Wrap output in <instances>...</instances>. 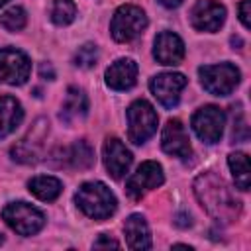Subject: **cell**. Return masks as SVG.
Listing matches in <instances>:
<instances>
[{
  "mask_svg": "<svg viewBox=\"0 0 251 251\" xmlns=\"http://www.w3.org/2000/svg\"><path fill=\"white\" fill-rule=\"evenodd\" d=\"M194 194L202 208L222 224H229L239 218L241 214V202L233 196V192L227 188L222 176L208 171L196 176L194 180Z\"/></svg>",
  "mask_w": 251,
  "mask_h": 251,
  "instance_id": "obj_1",
  "label": "cell"
},
{
  "mask_svg": "<svg viewBox=\"0 0 251 251\" xmlns=\"http://www.w3.org/2000/svg\"><path fill=\"white\" fill-rule=\"evenodd\" d=\"M75 202L88 218L98 220V222L110 218L118 206L114 192L104 182H84L76 190Z\"/></svg>",
  "mask_w": 251,
  "mask_h": 251,
  "instance_id": "obj_2",
  "label": "cell"
},
{
  "mask_svg": "<svg viewBox=\"0 0 251 251\" xmlns=\"http://www.w3.org/2000/svg\"><path fill=\"white\" fill-rule=\"evenodd\" d=\"M200 82L204 90H208L214 96H227L233 92V88L239 84V69L231 63H220V65H204L198 69Z\"/></svg>",
  "mask_w": 251,
  "mask_h": 251,
  "instance_id": "obj_3",
  "label": "cell"
},
{
  "mask_svg": "<svg viewBox=\"0 0 251 251\" xmlns=\"http://www.w3.org/2000/svg\"><path fill=\"white\" fill-rule=\"evenodd\" d=\"M157 112L147 100H135L127 108V137L131 143H145L157 129Z\"/></svg>",
  "mask_w": 251,
  "mask_h": 251,
  "instance_id": "obj_4",
  "label": "cell"
},
{
  "mask_svg": "<svg viewBox=\"0 0 251 251\" xmlns=\"http://www.w3.org/2000/svg\"><path fill=\"white\" fill-rule=\"evenodd\" d=\"M4 222L20 235H33L45 226V216L41 210L27 202H10L2 210Z\"/></svg>",
  "mask_w": 251,
  "mask_h": 251,
  "instance_id": "obj_5",
  "label": "cell"
},
{
  "mask_svg": "<svg viewBox=\"0 0 251 251\" xmlns=\"http://www.w3.org/2000/svg\"><path fill=\"white\" fill-rule=\"evenodd\" d=\"M145 27H147V16L141 8H137L133 4L120 6L110 24L112 37L120 43H127V41L135 39Z\"/></svg>",
  "mask_w": 251,
  "mask_h": 251,
  "instance_id": "obj_6",
  "label": "cell"
},
{
  "mask_svg": "<svg viewBox=\"0 0 251 251\" xmlns=\"http://www.w3.org/2000/svg\"><path fill=\"white\" fill-rule=\"evenodd\" d=\"M49 131V122L45 118H37L31 126V129L10 149V155L14 161L24 165H33L41 159L43 153V141Z\"/></svg>",
  "mask_w": 251,
  "mask_h": 251,
  "instance_id": "obj_7",
  "label": "cell"
},
{
  "mask_svg": "<svg viewBox=\"0 0 251 251\" xmlns=\"http://www.w3.org/2000/svg\"><path fill=\"white\" fill-rule=\"evenodd\" d=\"M226 126V114L218 106H202L192 116V129L204 143H216L222 139Z\"/></svg>",
  "mask_w": 251,
  "mask_h": 251,
  "instance_id": "obj_8",
  "label": "cell"
},
{
  "mask_svg": "<svg viewBox=\"0 0 251 251\" xmlns=\"http://www.w3.org/2000/svg\"><path fill=\"white\" fill-rule=\"evenodd\" d=\"M165 180V175H163V169L159 163L155 161H145L137 167V171L127 178L126 182V192L131 200H139L143 198L149 190L161 186Z\"/></svg>",
  "mask_w": 251,
  "mask_h": 251,
  "instance_id": "obj_9",
  "label": "cell"
},
{
  "mask_svg": "<svg viewBox=\"0 0 251 251\" xmlns=\"http://www.w3.org/2000/svg\"><path fill=\"white\" fill-rule=\"evenodd\" d=\"M31 63L27 55L14 47L0 49V78L8 84L20 86L29 78Z\"/></svg>",
  "mask_w": 251,
  "mask_h": 251,
  "instance_id": "obj_10",
  "label": "cell"
},
{
  "mask_svg": "<svg viewBox=\"0 0 251 251\" xmlns=\"http://www.w3.org/2000/svg\"><path fill=\"white\" fill-rule=\"evenodd\" d=\"M184 86H186V76L180 73H161V75L153 76L149 82L153 96L165 108H173L178 104V98H180V92Z\"/></svg>",
  "mask_w": 251,
  "mask_h": 251,
  "instance_id": "obj_11",
  "label": "cell"
},
{
  "mask_svg": "<svg viewBox=\"0 0 251 251\" xmlns=\"http://www.w3.org/2000/svg\"><path fill=\"white\" fill-rule=\"evenodd\" d=\"M226 22V8L214 0H198L190 10V24L198 31H218Z\"/></svg>",
  "mask_w": 251,
  "mask_h": 251,
  "instance_id": "obj_12",
  "label": "cell"
},
{
  "mask_svg": "<svg viewBox=\"0 0 251 251\" xmlns=\"http://www.w3.org/2000/svg\"><path fill=\"white\" fill-rule=\"evenodd\" d=\"M102 159H104V165H106L108 175H112L114 178H122L129 171L131 161H133L129 149L118 137H108L104 141Z\"/></svg>",
  "mask_w": 251,
  "mask_h": 251,
  "instance_id": "obj_13",
  "label": "cell"
},
{
  "mask_svg": "<svg viewBox=\"0 0 251 251\" xmlns=\"http://www.w3.org/2000/svg\"><path fill=\"white\" fill-rule=\"evenodd\" d=\"M161 147L165 153L184 159L192 153L190 149V139L186 135L184 126L180 124V120H169L167 126L163 127V135H161Z\"/></svg>",
  "mask_w": 251,
  "mask_h": 251,
  "instance_id": "obj_14",
  "label": "cell"
},
{
  "mask_svg": "<svg viewBox=\"0 0 251 251\" xmlns=\"http://www.w3.org/2000/svg\"><path fill=\"white\" fill-rule=\"evenodd\" d=\"M153 55L161 65H178L184 57V43L173 31H161L155 37Z\"/></svg>",
  "mask_w": 251,
  "mask_h": 251,
  "instance_id": "obj_15",
  "label": "cell"
},
{
  "mask_svg": "<svg viewBox=\"0 0 251 251\" xmlns=\"http://www.w3.org/2000/svg\"><path fill=\"white\" fill-rule=\"evenodd\" d=\"M137 65L131 59H118L106 69V84L114 90H127L135 84Z\"/></svg>",
  "mask_w": 251,
  "mask_h": 251,
  "instance_id": "obj_16",
  "label": "cell"
},
{
  "mask_svg": "<svg viewBox=\"0 0 251 251\" xmlns=\"http://www.w3.org/2000/svg\"><path fill=\"white\" fill-rule=\"evenodd\" d=\"M124 231H126L129 249H149L151 247L149 226L141 214H131L124 224Z\"/></svg>",
  "mask_w": 251,
  "mask_h": 251,
  "instance_id": "obj_17",
  "label": "cell"
},
{
  "mask_svg": "<svg viewBox=\"0 0 251 251\" xmlns=\"http://www.w3.org/2000/svg\"><path fill=\"white\" fill-rule=\"evenodd\" d=\"M24 120L22 104L14 96H0V139L10 135Z\"/></svg>",
  "mask_w": 251,
  "mask_h": 251,
  "instance_id": "obj_18",
  "label": "cell"
},
{
  "mask_svg": "<svg viewBox=\"0 0 251 251\" xmlns=\"http://www.w3.org/2000/svg\"><path fill=\"white\" fill-rule=\"evenodd\" d=\"M88 112V98L86 94L76 88L71 86L65 94V102H63V110H61V120H65L67 124L75 122V120H82Z\"/></svg>",
  "mask_w": 251,
  "mask_h": 251,
  "instance_id": "obj_19",
  "label": "cell"
},
{
  "mask_svg": "<svg viewBox=\"0 0 251 251\" xmlns=\"http://www.w3.org/2000/svg\"><path fill=\"white\" fill-rule=\"evenodd\" d=\"M27 186H29V192L33 196H37L39 200H45V202H53L61 194V190H63L61 180L55 178V176H47V175L33 176L27 182Z\"/></svg>",
  "mask_w": 251,
  "mask_h": 251,
  "instance_id": "obj_20",
  "label": "cell"
},
{
  "mask_svg": "<svg viewBox=\"0 0 251 251\" xmlns=\"http://www.w3.org/2000/svg\"><path fill=\"white\" fill-rule=\"evenodd\" d=\"M227 165L231 169V175H233V180H235V186L239 190H249V180H251V175H249V161H247V155L245 153H231L227 157Z\"/></svg>",
  "mask_w": 251,
  "mask_h": 251,
  "instance_id": "obj_21",
  "label": "cell"
},
{
  "mask_svg": "<svg viewBox=\"0 0 251 251\" xmlns=\"http://www.w3.org/2000/svg\"><path fill=\"white\" fill-rule=\"evenodd\" d=\"M69 161L75 169H90L94 165V149L86 139L75 141V145L69 151Z\"/></svg>",
  "mask_w": 251,
  "mask_h": 251,
  "instance_id": "obj_22",
  "label": "cell"
},
{
  "mask_svg": "<svg viewBox=\"0 0 251 251\" xmlns=\"http://www.w3.org/2000/svg\"><path fill=\"white\" fill-rule=\"evenodd\" d=\"M76 16V4L73 0H53L51 20L57 25H69Z\"/></svg>",
  "mask_w": 251,
  "mask_h": 251,
  "instance_id": "obj_23",
  "label": "cell"
},
{
  "mask_svg": "<svg viewBox=\"0 0 251 251\" xmlns=\"http://www.w3.org/2000/svg\"><path fill=\"white\" fill-rule=\"evenodd\" d=\"M25 24H27V14L20 6H14L0 16V25L8 31H20L25 27Z\"/></svg>",
  "mask_w": 251,
  "mask_h": 251,
  "instance_id": "obj_24",
  "label": "cell"
},
{
  "mask_svg": "<svg viewBox=\"0 0 251 251\" xmlns=\"http://www.w3.org/2000/svg\"><path fill=\"white\" fill-rule=\"evenodd\" d=\"M75 65L80 69H92L98 61V47L94 43H84L82 47H78V51L75 53Z\"/></svg>",
  "mask_w": 251,
  "mask_h": 251,
  "instance_id": "obj_25",
  "label": "cell"
},
{
  "mask_svg": "<svg viewBox=\"0 0 251 251\" xmlns=\"http://www.w3.org/2000/svg\"><path fill=\"white\" fill-rule=\"evenodd\" d=\"M231 137L237 143L247 141V137H249V127H247V122H245V116H243L241 110H237V116H233V131H231Z\"/></svg>",
  "mask_w": 251,
  "mask_h": 251,
  "instance_id": "obj_26",
  "label": "cell"
},
{
  "mask_svg": "<svg viewBox=\"0 0 251 251\" xmlns=\"http://www.w3.org/2000/svg\"><path fill=\"white\" fill-rule=\"evenodd\" d=\"M249 6H251V0H241L239 4V20L245 27H251V12H249Z\"/></svg>",
  "mask_w": 251,
  "mask_h": 251,
  "instance_id": "obj_27",
  "label": "cell"
},
{
  "mask_svg": "<svg viewBox=\"0 0 251 251\" xmlns=\"http://www.w3.org/2000/svg\"><path fill=\"white\" fill-rule=\"evenodd\" d=\"M94 247L96 249H100V247H120V243L116 241V239H112V237H108L106 233H102L96 241H94Z\"/></svg>",
  "mask_w": 251,
  "mask_h": 251,
  "instance_id": "obj_28",
  "label": "cell"
},
{
  "mask_svg": "<svg viewBox=\"0 0 251 251\" xmlns=\"http://www.w3.org/2000/svg\"><path fill=\"white\" fill-rule=\"evenodd\" d=\"M39 76L45 78V80H53L55 78V71H53L51 63H41L39 65Z\"/></svg>",
  "mask_w": 251,
  "mask_h": 251,
  "instance_id": "obj_29",
  "label": "cell"
},
{
  "mask_svg": "<svg viewBox=\"0 0 251 251\" xmlns=\"http://www.w3.org/2000/svg\"><path fill=\"white\" fill-rule=\"evenodd\" d=\"M159 2H161L165 8H178L184 0H159Z\"/></svg>",
  "mask_w": 251,
  "mask_h": 251,
  "instance_id": "obj_30",
  "label": "cell"
},
{
  "mask_svg": "<svg viewBox=\"0 0 251 251\" xmlns=\"http://www.w3.org/2000/svg\"><path fill=\"white\" fill-rule=\"evenodd\" d=\"M6 2H8V0H0V6H4V4H6Z\"/></svg>",
  "mask_w": 251,
  "mask_h": 251,
  "instance_id": "obj_31",
  "label": "cell"
}]
</instances>
